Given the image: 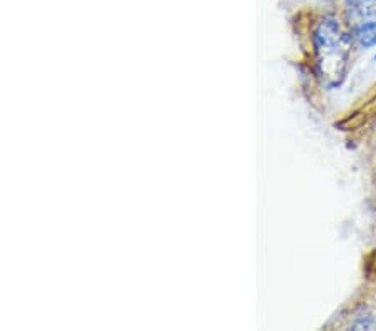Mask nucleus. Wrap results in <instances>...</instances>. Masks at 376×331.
Listing matches in <instances>:
<instances>
[{"label":"nucleus","instance_id":"2","mask_svg":"<svg viewBox=\"0 0 376 331\" xmlns=\"http://www.w3.org/2000/svg\"><path fill=\"white\" fill-rule=\"evenodd\" d=\"M351 27L376 22V0H345Z\"/></svg>","mask_w":376,"mask_h":331},{"label":"nucleus","instance_id":"3","mask_svg":"<svg viewBox=\"0 0 376 331\" xmlns=\"http://www.w3.org/2000/svg\"><path fill=\"white\" fill-rule=\"evenodd\" d=\"M353 37L361 47L376 46V22L365 23L353 28Z\"/></svg>","mask_w":376,"mask_h":331},{"label":"nucleus","instance_id":"4","mask_svg":"<svg viewBox=\"0 0 376 331\" xmlns=\"http://www.w3.org/2000/svg\"><path fill=\"white\" fill-rule=\"evenodd\" d=\"M355 328L358 330H376V311L366 310L363 315L358 316Z\"/></svg>","mask_w":376,"mask_h":331},{"label":"nucleus","instance_id":"1","mask_svg":"<svg viewBox=\"0 0 376 331\" xmlns=\"http://www.w3.org/2000/svg\"><path fill=\"white\" fill-rule=\"evenodd\" d=\"M316 61L323 80L330 88H336L345 79L351 42L335 19H325L315 32Z\"/></svg>","mask_w":376,"mask_h":331}]
</instances>
